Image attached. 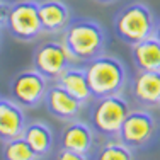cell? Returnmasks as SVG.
Segmentation results:
<instances>
[{
  "label": "cell",
  "mask_w": 160,
  "mask_h": 160,
  "mask_svg": "<svg viewBox=\"0 0 160 160\" xmlns=\"http://www.w3.org/2000/svg\"><path fill=\"white\" fill-rule=\"evenodd\" d=\"M83 70L94 99L121 94L128 83V70L124 63L111 55L102 53L89 60Z\"/></svg>",
  "instance_id": "6da1fadb"
},
{
  "label": "cell",
  "mask_w": 160,
  "mask_h": 160,
  "mask_svg": "<svg viewBox=\"0 0 160 160\" xmlns=\"http://www.w3.org/2000/svg\"><path fill=\"white\" fill-rule=\"evenodd\" d=\"M62 41L77 62H89L104 53L108 38L97 21L78 17L70 21Z\"/></svg>",
  "instance_id": "7a4b0ae2"
},
{
  "label": "cell",
  "mask_w": 160,
  "mask_h": 160,
  "mask_svg": "<svg viewBox=\"0 0 160 160\" xmlns=\"http://www.w3.org/2000/svg\"><path fill=\"white\" fill-rule=\"evenodd\" d=\"M155 26L157 21L153 12L143 2L128 3L114 17V31L118 38L129 46L153 36Z\"/></svg>",
  "instance_id": "3957f363"
},
{
  "label": "cell",
  "mask_w": 160,
  "mask_h": 160,
  "mask_svg": "<svg viewBox=\"0 0 160 160\" xmlns=\"http://www.w3.org/2000/svg\"><path fill=\"white\" fill-rule=\"evenodd\" d=\"M131 111L128 101L121 94L97 99L90 112V126L99 135L108 138H118L124 118Z\"/></svg>",
  "instance_id": "277c9868"
},
{
  "label": "cell",
  "mask_w": 160,
  "mask_h": 160,
  "mask_svg": "<svg viewBox=\"0 0 160 160\" xmlns=\"http://www.w3.org/2000/svg\"><path fill=\"white\" fill-rule=\"evenodd\" d=\"M5 28L17 41H34L43 32L36 0H17L9 3L5 17Z\"/></svg>",
  "instance_id": "5b68a950"
},
{
  "label": "cell",
  "mask_w": 160,
  "mask_h": 160,
  "mask_svg": "<svg viewBox=\"0 0 160 160\" xmlns=\"http://www.w3.org/2000/svg\"><path fill=\"white\" fill-rule=\"evenodd\" d=\"M73 63H77L75 56L68 51L63 41H56V39L41 43L34 49L32 55L34 70L43 73L48 80H55L65 68H68Z\"/></svg>",
  "instance_id": "8992f818"
},
{
  "label": "cell",
  "mask_w": 160,
  "mask_h": 160,
  "mask_svg": "<svg viewBox=\"0 0 160 160\" xmlns=\"http://www.w3.org/2000/svg\"><path fill=\"white\" fill-rule=\"evenodd\" d=\"M48 78L38 70H24L19 72L10 82V99L16 101L22 108H38L44 102L48 92Z\"/></svg>",
  "instance_id": "52a82bcc"
},
{
  "label": "cell",
  "mask_w": 160,
  "mask_h": 160,
  "mask_svg": "<svg viewBox=\"0 0 160 160\" xmlns=\"http://www.w3.org/2000/svg\"><path fill=\"white\" fill-rule=\"evenodd\" d=\"M157 131V121L147 109H133L124 118L118 133V140L123 142L128 148H142L150 143Z\"/></svg>",
  "instance_id": "ba28073f"
},
{
  "label": "cell",
  "mask_w": 160,
  "mask_h": 160,
  "mask_svg": "<svg viewBox=\"0 0 160 160\" xmlns=\"http://www.w3.org/2000/svg\"><path fill=\"white\" fill-rule=\"evenodd\" d=\"M94 142H96V136H94L92 126L78 119L67 121L65 128L62 129V136H60L62 148L87 155V157L94 150Z\"/></svg>",
  "instance_id": "9c48e42d"
},
{
  "label": "cell",
  "mask_w": 160,
  "mask_h": 160,
  "mask_svg": "<svg viewBox=\"0 0 160 160\" xmlns=\"http://www.w3.org/2000/svg\"><path fill=\"white\" fill-rule=\"evenodd\" d=\"M44 104H46V109L51 116H55L56 119H62V121L77 119V116L82 112V108L85 106L78 99H75L72 94H68L65 89L56 85V83L48 87Z\"/></svg>",
  "instance_id": "30bf717a"
},
{
  "label": "cell",
  "mask_w": 160,
  "mask_h": 160,
  "mask_svg": "<svg viewBox=\"0 0 160 160\" xmlns=\"http://www.w3.org/2000/svg\"><path fill=\"white\" fill-rule=\"evenodd\" d=\"M131 94L142 108H157L160 104V72L138 70L131 82Z\"/></svg>",
  "instance_id": "8fae6325"
},
{
  "label": "cell",
  "mask_w": 160,
  "mask_h": 160,
  "mask_svg": "<svg viewBox=\"0 0 160 160\" xmlns=\"http://www.w3.org/2000/svg\"><path fill=\"white\" fill-rule=\"evenodd\" d=\"M26 124L24 108L12 99L0 97V142L22 136Z\"/></svg>",
  "instance_id": "7c38bea8"
},
{
  "label": "cell",
  "mask_w": 160,
  "mask_h": 160,
  "mask_svg": "<svg viewBox=\"0 0 160 160\" xmlns=\"http://www.w3.org/2000/svg\"><path fill=\"white\" fill-rule=\"evenodd\" d=\"M38 10H39V21H41L43 32H48V34L63 32L72 21L70 9L62 0L38 2Z\"/></svg>",
  "instance_id": "4fadbf2b"
},
{
  "label": "cell",
  "mask_w": 160,
  "mask_h": 160,
  "mask_svg": "<svg viewBox=\"0 0 160 160\" xmlns=\"http://www.w3.org/2000/svg\"><path fill=\"white\" fill-rule=\"evenodd\" d=\"M53 82H55L56 85H60L62 89H65L68 94H72L75 99H78L82 104H87V102L92 99L90 87H89V82H87L85 70H83V68L70 65V67L65 68Z\"/></svg>",
  "instance_id": "5bb4252c"
},
{
  "label": "cell",
  "mask_w": 160,
  "mask_h": 160,
  "mask_svg": "<svg viewBox=\"0 0 160 160\" xmlns=\"http://www.w3.org/2000/svg\"><path fill=\"white\" fill-rule=\"evenodd\" d=\"M131 60L138 70L160 72V41L155 36L131 46Z\"/></svg>",
  "instance_id": "9a60e30c"
},
{
  "label": "cell",
  "mask_w": 160,
  "mask_h": 160,
  "mask_svg": "<svg viewBox=\"0 0 160 160\" xmlns=\"http://www.w3.org/2000/svg\"><path fill=\"white\" fill-rule=\"evenodd\" d=\"M22 138L28 142L32 148L38 158H46L53 150V133L51 128L43 121H34V123L26 124Z\"/></svg>",
  "instance_id": "2e32d148"
},
{
  "label": "cell",
  "mask_w": 160,
  "mask_h": 160,
  "mask_svg": "<svg viewBox=\"0 0 160 160\" xmlns=\"http://www.w3.org/2000/svg\"><path fill=\"white\" fill-rule=\"evenodd\" d=\"M92 160H133V150L119 140H109L97 148Z\"/></svg>",
  "instance_id": "e0dca14e"
},
{
  "label": "cell",
  "mask_w": 160,
  "mask_h": 160,
  "mask_svg": "<svg viewBox=\"0 0 160 160\" xmlns=\"http://www.w3.org/2000/svg\"><path fill=\"white\" fill-rule=\"evenodd\" d=\"M2 155H3V160H38L36 153L32 152V148L29 147L22 136L3 142Z\"/></svg>",
  "instance_id": "ac0fdd59"
},
{
  "label": "cell",
  "mask_w": 160,
  "mask_h": 160,
  "mask_svg": "<svg viewBox=\"0 0 160 160\" xmlns=\"http://www.w3.org/2000/svg\"><path fill=\"white\" fill-rule=\"evenodd\" d=\"M55 160H89V158H87V155H82V153H77V152L62 148V150L56 153Z\"/></svg>",
  "instance_id": "d6986e66"
},
{
  "label": "cell",
  "mask_w": 160,
  "mask_h": 160,
  "mask_svg": "<svg viewBox=\"0 0 160 160\" xmlns=\"http://www.w3.org/2000/svg\"><path fill=\"white\" fill-rule=\"evenodd\" d=\"M7 10H9V3H2V2H0V29H2V26H5Z\"/></svg>",
  "instance_id": "ffe728a7"
},
{
  "label": "cell",
  "mask_w": 160,
  "mask_h": 160,
  "mask_svg": "<svg viewBox=\"0 0 160 160\" xmlns=\"http://www.w3.org/2000/svg\"><path fill=\"white\" fill-rule=\"evenodd\" d=\"M153 36L160 41V21L157 22V26H155V32H153Z\"/></svg>",
  "instance_id": "44dd1931"
},
{
  "label": "cell",
  "mask_w": 160,
  "mask_h": 160,
  "mask_svg": "<svg viewBox=\"0 0 160 160\" xmlns=\"http://www.w3.org/2000/svg\"><path fill=\"white\" fill-rule=\"evenodd\" d=\"M94 2H97V3H112V2H116V0H94Z\"/></svg>",
  "instance_id": "7402d4cb"
},
{
  "label": "cell",
  "mask_w": 160,
  "mask_h": 160,
  "mask_svg": "<svg viewBox=\"0 0 160 160\" xmlns=\"http://www.w3.org/2000/svg\"><path fill=\"white\" fill-rule=\"evenodd\" d=\"M2 3H10V0H0Z\"/></svg>",
  "instance_id": "603a6c76"
},
{
  "label": "cell",
  "mask_w": 160,
  "mask_h": 160,
  "mask_svg": "<svg viewBox=\"0 0 160 160\" xmlns=\"http://www.w3.org/2000/svg\"><path fill=\"white\" fill-rule=\"evenodd\" d=\"M158 106H160V104H158Z\"/></svg>",
  "instance_id": "cb8c5ba5"
}]
</instances>
